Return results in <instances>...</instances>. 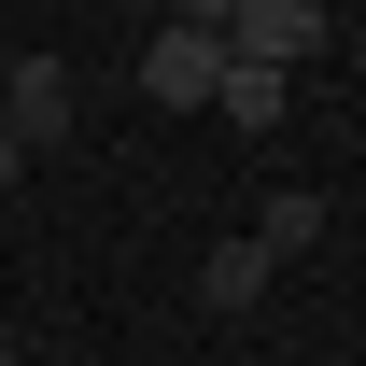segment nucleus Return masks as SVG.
Returning <instances> with one entry per match:
<instances>
[{
  "mask_svg": "<svg viewBox=\"0 0 366 366\" xmlns=\"http://www.w3.org/2000/svg\"><path fill=\"white\" fill-rule=\"evenodd\" d=\"M282 85H296V71H254V56H226V85H212V113L268 141V127H282Z\"/></svg>",
  "mask_w": 366,
  "mask_h": 366,
  "instance_id": "obj_5",
  "label": "nucleus"
},
{
  "mask_svg": "<svg viewBox=\"0 0 366 366\" xmlns=\"http://www.w3.org/2000/svg\"><path fill=\"white\" fill-rule=\"evenodd\" d=\"M268 239H212V254H197V310H254V296H268Z\"/></svg>",
  "mask_w": 366,
  "mask_h": 366,
  "instance_id": "obj_4",
  "label": "nucleus"
},
{
  "mask_svg": "<svg viewBox=\"0 0 366 366\" xmlns=\"http://www.w3.org/2000/svg\"><path fill=\"white\" fill-rule=\"evenodd\" d=\"M0 366H29V338H0Z\"/></svg>",
  "mask_w": 366,
  "mask_h": 366,
  "instance_id": "obj_9",
  "label": "nucleus"
},
{
  "mask_svg": "<svg viewBox=\"0 0 366 366\" xmlns=\"http://www.w3.org/2000/svg\"><path fill=\"white\" fill-rule=\"evenodd\" d=\"M212 85H226V29H155L141 43V99H169V113H212Z\"/></svg>",
  "mask_w": 366,
  "mask_h": 366,
  "instance_id": "obj_1",
  "label": "nucleus"
},
{
  "mask_svg": "<svg viewBox=\"0 0 366 366\" xmlns=\"http://www.w3.org/2000/svg\"><path fill=\"white\" fill-rule=\"evenodd\" d=\"M169 14H183V29H226V0H169Z\"/></svg>",
  "mask_w": 366,
  "mask_h": 366,
  "instance_id": "obj_7",
  "label": "nucleus"
},
{
  "mask_svg": "<svg viewBox=\"0 0 366 366\" xmlns=\"http://www.w3.org/2000/svg\"><path fill=\"white\" fill-rule=\"evenodd\" d=\"M0 127H14V155H56L71 141V56H14L0 71Z\"/></svg>",
  "mask_w": 366,
  "mask_h": 366,
  "instance_id": "obj_2",
  "label": "nucleus"
},
{
  "mask_svg": "<svg viewBox=\"0 0 366 366\" xmlns=\"http://www.w3.org/2000/svg\"><path fill=\"white\" fill-rule=\"evenodd\" d=\"M310 43H324V0H226V56L254 71H296Z\"/></svg>",
  "mask_w": 366,
  "mask_h": 366,
  "instance_id": "obj_3",
  "label": "nucleus"
},
{
  "mask_svg": "<svg viewBox=\"0 0 366 366\" xmlns=\"http://www.w3.org/2000/svg\"><path fill=\"white\" fill-rule=\"evenodd\" d=\"M254 239H268V254H310V239H324V197H310V183H282V197H268V226H254Z\"/></svg>",
  "mask_w": 366,
  "mask_h": 366,
  "instance_id": "obj_6",
  "label": "nucleus"
},
{
  "mask_svg": "<svg viewBox=\"0 0 366 366\" xmlns=\"http://www.w3.org/2000/svg\"><path fill=\"white\" fill-rule=\"evenodd\" d=\"M14 169H29V155H14V127H0V197H14Z\"/></svg>",
  "mask_w": 366,
  "mask_h": 366,
  "instance_id": "obj_8",
  "label": "nucleus"
}]
</instances>
